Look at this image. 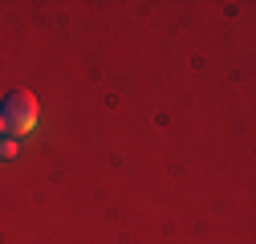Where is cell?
Listing matches in <instances>:
<instances>
[{
  "label": "cell",
  "instance_id": "6da1fadb",
  "mask_svg": "<svg viewBox=\"0 0 256 244\" xmlns=\"http://www.w3.org/2000/svg\"><path fill=\"white\" fill-rule=\"evenodd\" d=\"M33 126H37V98L28 94V90H12V94H4V102H0V130L28 134Z\"/></svg>",
  "mask_w": 256,
  "mask_h": 244
}]
</instances>
